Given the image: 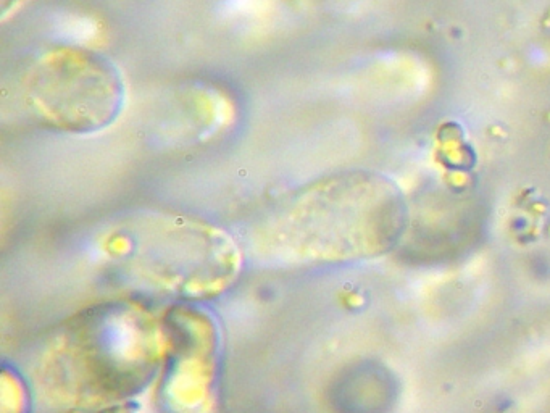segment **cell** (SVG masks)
Returning <instances> with one entry per match:
<instances>
[{
	"instance_id": "obj_1",
	"label": "cell",
	"mask_w": 550,
	"mask_h": 413,
	"mask_svg": "<svg viewBox=\"0 0 550 413\" xmlns=\"http://www.w3.org/2000/svg\"><path fill=\"white\" fill-rule=\"evenodd\" d=\"M407 223L404 196L380 173H333L286 192L247 226L241 244L262 267L312 268L388 254Z\"/></svg>"
},
{
	"instance_id": "obj_2",
	"label": "cell",
	"mask_w": 550,
	"mask_h": 413,
	"mask_svg": "<svg viewBox=\"0 0 550 413\" xmlns=\"http://www.w3.org/2000/svg\"><path fill=\"white\" fill-rule=\"evenodd\" d=\"M107 272L134 288L180 299H210L238 281L246 252L225 228L175 210L121 215L96 234Z\"/></svg>"
},
{
	"instance_id": "obj_3",
	"label": "cell",
	"mask_w": 550,
	"mask_h": 413,
	"mask_svg": "<svg viewBox=\"0 0 550 413\" xmlns=\"http://www.w3.org/2000/svg\"><path fill=\"white\" fill-rule=\"evenodd\" d=\"M168 331L134 301H109L81 310L55 331L41 367L55 381L91 388H128L154 373Z\"/></svg>"
},
{
	"instance_id": "obj_4",
	"label": "cell",
	"mask_w": 550,
	"mask_h": 413,
	"mask_svg": "<svg viewBox=\"0 0 550 413\" xmlns=\"http://www.w3.org/2000/svg\"><path fill=\"white\" fill-rule=\"evenodd\" d=\"M125 101L120 68L80 44L41 46L13 73V102L26 120L46 130L99 133L120 117Z\"/></svg>"
}]
</instances>
